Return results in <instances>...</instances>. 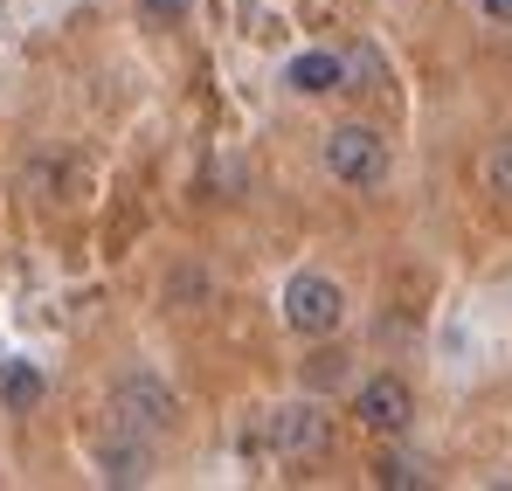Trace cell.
<instances>
[{
	"mask_svg": "<svg viewBox=\"0 0 512 491\" xmlns=\"http://www.w3.org/2000/svg\"><path fill=\"white\" fill-rule=\"evenodd\" d=\"M139 14H146L153 28H180V21L194 14V0H139Z\"/></svg>",
	"mask_w": 512,
	"mask_h": 491,
	"instance_id": "cell-12",
	"label": "cell"
},
{
	"mask_svg": "<svg viewBox=\"0 0 512 491\" xmlns=\"http://www.w3.org/2000/svg\"><path fill=\"white\" fill-rule=\"evenodd\" d=\"M353 415H360V429H374V436H402V429L416 422V388H409L402 374H374V381H360Z\"/></svg>",
	"mask_w": 512,
	"mask_h": 491,
	"instance_id": "cell-4",
	"label": "cell"
},
{
	"mask_svg": "<svg viewBox=\"0 0 512 491\" xmlns=\"http://www.w3.org/2000/svg\"><path fill=\"white\" fill-rule=\"evenodd\" d=\"M326 415L312 409V402H291V409H270L263 422V443L277 450V457H312V450H326Z\"/></svg>",
	"mask_w": 512,
	"mask_h": 491,
	"instance_id": "cell-5",
	"label": "cell"
},
{
	"mask_svg": "<svg viewBox=\"0 0 512 491\" xmlns=\"http://www.w3.org/2000/svg\"><path fill=\"white\" fill-rule=\"evenodd\" d=\"M0 402H7V409H35V402H42V374H35V367H28V360H7V367H0Z\"/></svg>",
	"mask_w": 512,
	"mask_h": 491,
	"instance_id": "cell-9",
	"label": "cell"
},
{
	"mask_svg": "<svg viewBox=\"0 0 512 491\" xmlns=\"http://www.w3.org/2000/svg\"><path fill=\"white\" fill-rule=\"evenodd\" d=\"M340 374H346V353H312V388H326Z\"/></svg>",
	"mask_w": 512,
	"mask_h": 491,
	"instance_id": "cell-13",
	"label": "cell"
},
{
	"mask_svg": "<svg viewBox=\"0 0 512 491\" xmlns=\"http://www.w3.org/2000/svg\"><path fill=\"white\" fill-rule=\"evenodd\" d=\"M180 422V395H173L160 374H146V367H132V374H118L111 381V429H139V436H160Z\"/></svg>",
	"mask_w": 512,
	"mask_h": 491,
	"instance_id": "cell-1",
	"label": "cell"
},
{
	"mask_svg": "<svg viewBox=\"0 0 512 491\" xmlns=\"http://www.w3.org/2000/svg\"><path fill=\"white\" fill-rule=\"evenodd\" d=\"M374 485H388V491H409V485H423V471H416L409 457H374Z\"/></svg>",
	"mask_w": 512,
	"mask_h": 491,
	"instance_id": "cell-11",
	"label": "cell"
},
{
	"mask_svg": "<svg viewBox=\"0 0 512 491\" xmlns=\"http://www.w3.org/2000/svg\"><path fill=\"white\" fill-rule=\"evenodd\" d=\"M485 187H492L499 201H512V139H499V146L485 153Z\"/></svg>",
	"mask_w": 512,
	"mask_h": 491,
	"instance_id": "cell-10",
	"label": "cell"
},
{
	"mask_svg": "<svg viewBox=\"0 0 512 491\" xmlns=\"http://www.w3.org/2000/svg\"><path fill=\"white\" fill-rule=\"evenodd\" d=\"M326 173L353 194H374L388 180V139L374 125H333L326 132Z\"/></svg>",
	"mask_w": 512,
	"mask_h": 491,
	"instance_id": "cell-2",
	"label": "cell"
},
{
	"mask_svg": "<svg viewBox=\"0 0 512 491\" xmlns=\"http://www.w3.org/2000/svg\"><path fill=\"white\" fill-rule=\"evenodd\" d=\"M346 319V291L333 277H319V270H298L291 284H284V326L305 332V339H333Z\"/></svg>",
	"mask_w": 512,
	"mask_h": 491,
	"instance_id": "cell-3",
	"label": "cell"
},
{
	"mask_svg": "<svg viewBox=\"0 0 512 491\" xmlns=\"http://www.w3.org/2000/svg\"><path fill=\"white\" fill-rule=\"evenodd\" d=\"M340 63H346L340 90H388V63H381V49H374V42H353Z\"/></svg>",
	"mask_w": 512,
	"mask_h": 491,
	"instance_id": "cell-8",
	"label": "cell"
},
{
	"mask_svg": "<svg viewBox=\"0 0 512 491\" xmlns=\"http://www.w3.org/2000/svg\"><path fill=\"white\" fill-rule=\"evenodd\" d=\"M97 478H104V485H153V436L111 429L104 450H97Z\"/></svg>",
	"mask_w": 512,
	"mask_h": 491,
	"instance_id": "cell-6",
	"label": "cell"
},
{
	"mask_svg": "<svg viewBox=\"0 0 512 491\" xmlns=\"http://www.w3.org/2000/svg\"><path fill=\"white\" fill-rule=\"evenodd\" d=\"M485 7V21H499V28H512V0H478Z\"/></svg>",
	"mask_w": 512,
	"mask_h": 491,
	"instance_id": "cell-14",
	"label": "cell"
},
{
	"mask_svg": "<svg viewBox=\"0 0 512 491\" xmlns=\"http://www.w3.org/2000/svg\"><path fill=\"white\" fill-rule=\"evenodd\" d=\"M284 83H291L298 97H326V90H340V83H346V63L333 56V49H305V56H291Z\"/></svg>",
	"mask_w": 512,
	"mask_h": 491,
	"instance_id": "cell-7",
	"label": "cell"
}]
</instances>
